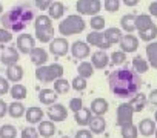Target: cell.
<instances>
[{
	"label": "cell",
	"mask_w": 157,
	"mask_h": 138,
	"mask_svg": "<svg viewBox=\"0 0 157 138\" xmlns=\"http://www.w3.org/2000/svg\"><path fill=\"white\" fill-rule=\"evenodd\" d=\"M109 91L119 98H131L136 95L142 86L140 74L129 67H119L108 77Z\"/></svg>",
	"instance_id": "obj_1"
},
{
	"label": "cell",
	"mask_w": 157,
	"mask_h": 138,
	"mask_svg": "<svg viewBox=\"0 0 157 138\" xmlns=\"http://www.w3.org/2000/svg\"><path fill=\"white\" fill-rule=\"evenodd\" d=\"M34 20V9L29 5H17L0 16V23L11 32L23 31Z\"/></svg>",
	"instance_id": "obj_2"
},
{
	"label": "cell",
	"mask_w": 157,
	"mask_h": 138,
	"mask_svg": "<svg viewBox=\"0 0 157 138\" xmlns=\"http://www.w3.org/2000/svg\"><path fill=\"white\" fill-rule=\"evenodd\" d=\"M86 28V22L82 19V16L78 14H71L66 19H63L59 23V32L63 37H69V35H75L78 32L85 31Z\"/></svg>",
	"instance_id": "obj_3"
},
{
	"label": "cell",
	"mask_w": 157,
	"mask_h": 138,
	"mask_svg": "<svg viewBox=\"0 0 157 138\" xmlns=\"http://www.w3.org/2000/svg\"><path fill=\"white\" fill-rule=\"evenodd\" d=\"M34 29H36V38L40 43H49L54 38V28L49 16L40 14L34 19Z\"/></svg>",
	"instance_id": "obj_4"
},
{
	"label": "cell",
	"mask_w": 157,
	"mask_h": 138,
	"mask_svg": "<svg viewBox=\"0 0 157 138\" xmlns=\"http://www.w3.org/2000/svg\"><path fill=\"white\" fill-rule=\"evenodd\" d=\"M63 66L60 63L52 64H42L36 67V78L42 83H52L57 78L63 77Z\"/></svg>",
	"instance_id": "obj_5"
},
{
	"label": "cell",
	"mask_w": 157,
	"mask_h": 138,
	"mask_svg": "<svg viewBox=\"0 0 157 138\" xmlns=\"http://www.w3.org/2000/svg\"><path fill=\"white\" fill-rule=\"evenodd\" d=\"M75 8L82 16H97L102 9L100 0H77Z\"/></svg>",
	"instance_id": "obj_6"
},
{
	"label": "cell",
	"mask_w": 157,
	"mask_h": 138,
	"mask_svg": "<svg viewBox=\"0 0 157 138\" xmlns=\"http://www.w3.org/2000/svg\"><path fill=\"white\" fill-rule=\"evenodd\" d=\"M132 117H134V109L129 104V101L120 103L117 107V114H116V123L119 126H123L126 123H132Z\"/></svg>",
	"instance_id": "obj_7"
},
{
	"label": "cell",
	"mask_w": 157,
	"mask_h": 138,
	"mask_svg": "<svg viewBox=\"0 0 157 138\" xmlns=\"http://www.w3.org/2000/svg\"><path fill=\"white\" fill-rule=\"evenodd\" d=\"M69 43L65 37H54L51 42H49V52L56 57H63L68 54L69 51Z\"/></svg>",
	"instance_id": "obj_8"
},
{
	"label": "cell",
	"mask_w": 157,
	"mask_h": 138,
	"mask_svg": "<svg viewBox=\"0 0 157 138\" xmlns=\"http://www.w3.org/2000/svg\"><path fill=\"white\" fill-rule=\"evenodd\" d=\"M69 51H71L72 57H74V58H77V60L88 58V57H90V54H91L90 45H88L86 42H82V40L74 42V43L69 46Z\"/></svg>",
	"instance_id": "obj_9"
},
{
	"label": "cell",
	"mask_w": 157,
	"mask_h": 138,
	"mask_svg": "<svg viewBox=\"0 0 157 138\" xmlns=\"http://www.w3.org/2000/svg\"><path fill=\"white\" fill-rule=\"evenodd\" d=\"M20 58V52L17 48L14 46H8L5 48L3 46V51L0 54V63L5 64V66H11V64H16Z\"/></svg>",
	"instance_id": "obj_10"
},
{
	"label": "cell",
	"mask_w": 157,
	"mask_h": 138,
	"mask_svg": "<svg viewBox=\"0 0 157 138\" xmlns=\"http://www.w3.org/2000/svg\"><path fill=\"white\" fill-rule=\"evenodd\" d=\"M48 117L51 121L59 123V121H65L68 117V109L62 104V103H52L48 109Z\"/></svg>",
	"instance_id": "obj_11"
},
{
	"label": "cell",
	"mask_w": 157,
	"mask_h": 138,
	"mask_svg": "<svg viewBox=\"0 0 157 138\" xmlns=\"http://www.w3.org/2000/svg\"><path fill=\"white\" fill-rule=\"evenodd\" d=\"M119 46H120V49H122L123 52H126V54L136 52L137 48H139V38H137L136 35H132L131 32H126V34L120 38Z\"/></svg>",
	"instance_id": "obj_12"
},
{
	"label": "cell",
	"mask_w": 157,
	"mask_h": 138,
	"mask_svg": "<svg viewBox=\"0 0 157 138\" xmlns=\"http://www.w3.org/2000/svg\"><path fill=\"white\" fill-rule=\"evenodd\" d=\"M86 43L91 45V46H96L99 49H103V51L111 48V45L105 40V37L100 31H93V32L86 34Z\"/></svg>",
	"instance_id": "obj_13"
},
{
	"label": "cell",
	"mask_w": 157,
	"mask_h": 138,
	"mask_svg": "<svg viewBox=\"0 0 157 138\" xmlns=\"http://www.w3.org/2000/svg\"><path fill=\"white\" fill-rule=\"evenodd\" d=\"M19 52L22 54H29L31 49L36 46V38L31 34H20L17 37V43H16Z\"/></svg>",
	"instance_id": "obj_14"
},
{
	"label": "cell",
	"mask_w": 157,
	"mask_h": 138,
	"mask_svg": "<svg viewBox=\"0 0 157 138\" xmlns=\"http://www.w3.org/2000/svg\"><path fill=\"white\" fill-rule=\"evenodd\" d=\"M91 63H93L94 69H105L109 64V55L103 49H99L91 54Z\"/></svg>",
	"instance_id": "obj_15"
},
{
	"label": "cell",
	"mask_w": 157,
	"mask_h": 138,
	"mask_svg": "<svg viewBox=\"0 0 157 138\" xmlns=\"http://www.w3.org/2000/svg\"><path fill=\"white\" fill-rule=\"evenodd\" d=\"M29 58H31V63H34L36 66H42V64H46L48 61V52L40 48V46H34L29 52Z\"/></svg>",
	"instance_id": "obj_16"
},
{
	"label": "cell",
	"mask_w": 157,
	"mask_h": 138,
	"mask_svg": "<svg viewBox=\"0 0 157 138\" xmlns=\"http://www.w3.org/2000/svg\"><path fill=\"white\" fill-rule=\"evenodd\" d=\"M6 78L10 83H20V80L23 78V67L20 64H11V66H6Z\"/></svg>",
	"instance_id": "obj_17"
},
{
	"label": "cell",
	"mask_w": 157,
	"mask_h": 138,
	"mask_svg": "<svg viewBox=\"0 0 157 138\" xmlns=\"http://www.w3.org/2000/svg\"><path fill=\"white\" fill-rule=\"evenodd\" d=\"M43 115H45V112L37 106H29L25 112V118L29 124H39L43 120Z\"/></svg>",
	"instance_id": "obj_18"
},
{
	"label": "cell",
	"mask_w": 157,
	"mask_h": 138,
	"mask_svg": "<svg viewBox=\"0 0 157 138\" xmlns=\"http://www.w3.org/2000/svg\"><path fill=\"white\" fill-rule=\"evenodd\" d=\"M155 127H157L155 120H151V118H143V120H140V123H139V126H137L139 133L143 135V136H151V135H154Z\"/></svg>",
	"instance_id": "obj_19"
},
{
	"label": "cell",
	"mask_w": 157,
	"mask_h": 138,
	"mask_svg": "<svg viewBox=\"0 0 157 138\" xmlns=\"http://www.w3.org/2000/svg\"><path fill=\"white\" fill-rule=\"evenodd\" d=\"M88 126H90V130H91L93 133L100 135V133H103L105 129H106V121H105L103 115H93V118H91V121H90Z\"/></svg>",
	"instance_id": "obj_20"
},
{
	"label": "cell",
	"mask_w": 157,
	"mask_h": 138,
	"mask_svg": "<svg viewBox=\"0 0 157 138\" xmlns=\"http://www.w3.org/2000/svg\"><path fill=\"white\" fill-rule=\"evenodd\" d=\"M37 130H39V133H40L43 138H51V136L57 132L56 124H54V121H51V120H42V121L39 123V126H37Z\"/></svg>",
	"instance_id": "obj_21"
},
{
	"label": "cell",
	"mask_w": 157,
	"mask_h": 138,
	"mask_svg": "<svg viewBox=\"0 0 157 138\" xmlns=\"http://www.w3.org/2000/svg\"><path fill=\"white\" fill-rule=\"evenodd\" d=\"M93 115L94 114L91 112L90 107H82L80 111L74 112V120H75V123L78 126H88L90 121H91V118H93Z\"/></svg>",
	"instance_id": "obj_22"
},
{
	"label": "cell",
	"mask_w": 157,
	"mask_h": 138,
	"mask_svg": "<svg viewBox=\"0 0 157 138\" xmlns=\"http://www.w3.org/2000/svg\"><path fill=\"white\" fill-rule=\"evenodd\" d=\"M90 109H91V112L94 115H105L108 112V109H109V103L105 98H94L91 101Z\"/></svg>",
	"instance_id": "obj_23"
},
{
	"label": "cell",
	"mask_w": 157,
	"mask_h": 138,
	"mask_svg": "<svg viewBox=\"0 0 157 138\" xmlns=\"http://www.w3.org/2000/svg\"><path fill=\"white\" fill-rule=\"evenodd\" d=\"M46 11H48V16L51 17V20H60L65 14V5L54 0V2H51V5Z\"/></svg>",
	"instance_id": "obj_24"
},
{
	"label": "cell",
	"mask_w": 157,
	"mask_h": 138,
	"mask_svg": "<svg viewBox=\"0 0 157 138\" xmlns=\"http://www.w3.org/2000/svg\"><path fill=\"white\" fill-rule=\"evenodd\" d=\"M59 98V94L54 91V89H42L39 92V101L42 104H46V106H51L52 103H56Z\"/></svg>",
	"instance_id": "obj_25"
},
{
	"label": "cell",
	"mask_w": 157,
	"mask_h": 138,
	"mask_svg": "<svg viewBox=\"0 0 157 138\" xmlns=\"http://www.w3.org/2000/svg\"><path fill=\"white\" fill-rule=\"evenodd\" d=\"M146 103H148V97L145 95V94H136V95H132L131 98H129V104L132 106V109H134V112H142L145 107H146Z\"/></svg>",
	"instance_id": "obj_26"
},
{
	"label": "cell",
	"mask_w": 157,
	"mask_h": 138,
	"mask_svg": "<svg viewBox=\"0 0 157 138\" xmlns=\"http://www.w3.org/2000/svg\"><path fill=\"white\" fill-rule=\"evenodd\" d=\"M103 37L113 46V45H119V42L123 37V34H122V29H119V28H108V29H105Z\"/></svg>",
	"instance_id": "obj_27"
},
{
	"label": "cell",
	"mask_w": 157,
	"mask_h": 138,
	"mask_svg": "<svg viewBox=\"0 0 157 138\" xmlns=\"http://www.w3.org/2000/svg\"><path fill=\"white\" fill-rule=\"evenodd\" d=\"M145 52H146V58H148L149 66H152L154 69H157V42L155 40L149 42L146 45Z\"/></svg>",
	"instance_id": "obj_28"
},
{
	"label": "cell",
	"mask_w": 157,
	"mask_h": 138,
	"mask_svg": "<svg viewBox=\"0 0 157 138\" xmlns=\"http://www.w3.org/2000/svg\"><path fill=\"white\" fill-rule=\"evenodd\" d=\"M25 112H26V107L17 100H14L11 104H8V114L13 118H20V117L25 115Z\"/></svg>",
	"instance_id": "obj_29"
},
{
	"label": "cell",
	"mask_w": 157,
	"mask_h": 138,
	"mask_svg": "<svg viewBox=\"0 0 157 138\" xmlns=\"http://www.w3.org/2000/svg\"><path fill=\"white\" fill-rule=\"evenodd\" d=\"M132 69L137 72V74H145V72H148V69H149V63L143 58V57H140V55H136L134 58H132Z\"/></svg>",
	"instance_id": "obj_30"
},
{
	"label": "cell",
	"mask_w": 157,
	"mask_h": 138,
	"mask_svg": "<svg viewBox=\"0 0 157 138\" xmlns=\"http://www.w3.org/2000/svg\"><path fill=\"white\" fill-rule=\"evenodd\" d=\"M120 26L125 32H134L136 31V16L132 14H125L120 19Z\"/></svg>",
	"instance_id": "obj_31"
},
{
	"label": "cell",
	"mask_w": 157,
	"mask_h": 138,
	"mask_svg": "<svg viewBox=\"0 0 157 138\" xmlns=\"http://www.w3.org/2000/svg\"><path fill=\"white\" fill-rule=\"evenodd\" d=\"M10 95H11L14 100L20 101V100L26 98L28 91H26V88H25L22 83H14V86H13V88H10Z\"/></svg>",
	"instance_id": "obj_32"
},
{
	"label": "cell",
	"mask_w": 157,
	"mask_h": 138,
	"mask_svg": "<svg viewBox=\"0 0 157 138\" xmlns=\"http://www.w3.org/2000/svg\"><path fill=\"white\" fill-rule=\"evenodd\" d=\"M120 135H122V138H137L139 129L134 123H126V124L120 126Z\"/></svg>",
	"instance_id": "obj_33"
},
{
	"label": "cell",
	"mask_w": 157,
	"mask_h": 138,
	"mask_svg": "<svg viewBox=\"0 0 157 138\" xmlns=\"http://www.w3.org/2000/svg\"><path fill=\"white\" fill-rule=\"evenodd\" d=\"M151 25H152L151 16H148V14H140V16L136 17V31L142 32V31L148 29Z\"/></svg>",
	"instance_id": "obj_34"
},
{
	"label": "cell",
	"mask_w": 157,
	"mask_h": 138,
	"mask_svg": "<svg viewBox=\"0 0 157 138\" xmlns=\"http://www.w3.org/2000/svg\"><path fill=\"white\" fill-rule=\"evenodd\" d=\"M77 72H78L80 77H85L88 80L94 74V66H93L91 61H82L80 64H78V67H77Z\"/></svg>",
	"instance_id": "obj_35"
},
{
	"label": "cell",
	"mask_w": 157,
	"mask_h": 138,
	"mask_svg": "<svg viewBox=\"0 0 157 138\" xmlns=\"http://www.w3.org/2000/svg\"><path fill=\"white\" fill-rule=\"evenodd\" d=\"M139 37H140V40H142V42H146V43H149V42L155 40V38H157V26L152 23L148 29H145V31L139 32Z\"/></svg>",
	"instance_id": "obj_36"
},
{
	"label": "cell",
	"mask_w": 157,
	"mask_h": 138,
	"mask_svg": "<svg viewBox=\"0 0 157 138\" xmlns=\"http://www.w3.org/2000/svg\"><path fill=\"white\" fill-rule=\"evenodd\" d=\"M52 83H54V91H56L59 95H62V94H66V92L71 89V83H69L68 80H65L63 77H62V78H57V80H54Z\"/></svg>",
	"instance_id": "obj_37"
},
{
	"label": "cell",
	"mask_w": 157,
	"mask_h": 138,
	"mask_svg": "<svg viewBox=\"0 0 157 138\" xmlns=\"http://www.w3.org/2000/svg\"><path fill=\"white\" fill-rule=\"evenodd\" d=\"M0 138H17V129L13 124L0 126Z\"/></svg>",
	"instance_id": "obj_38"
},
{
	"label": "cell",
	"mask_w": 157,
	"mask_h": 138,
	"mask_svg": "<svg viewBox=\"0 0 157 138\" xmlns=\"http://www.w3.org/2000/svg\"><path fill=\"white\" fill-rule=\"evenodd\" d=\"M86 86H88L86 78H85V77H80V75L74 77V78H72V82H71V88H72L74 91H77V92L85 91V89H86Z\"/></svg>",
	"instance_id": "obj_39"
},
{
	"label": "cell",
	"mask_w": 157,
	"mask_h": 138,
	"mask_svg": "<svg viewBox=\"0 0 157 138\" xmlns=\"http://www.w3.org/2000/svg\"><path fill=\"white\" fill-rule=\"evenodd\" d=\"M125 60H126V52H123L122 49L113 52L111 57H109V63H111L113 66H120V64L125 63Z\"/></svg>",
	"instance_id": "obj_40"
},
{
	"label": "cell",
	"mask_w": 157,
	"mask_h": 138,
	"mask_svg": "<svg viewBox=\"0 0 157 138\" xmlns=\"http://www.w3.org/2000/svg\"><path fill=\"white\" fill-rule=\"evenodd\" d=\"M90 25H91V29L93 31H102L105 28V19L102 16H93Z\"/></svg>",
	"instance_id": "obj_41"
},
{
	"label": "cell",
	"mask_w": 157,
	"mask_h": 138,
	"mask_svg": "<svg viewBox=\"0 0 157 138\" xmlns=\"http://www.w3.org/2000/svg\"><path fill=\"white\" fill-rule=\"evenodd\" d=\"M103 6L108 13H117L120 8V0H105Z\"/></svg>",
	"instance_id": "obj_42"
},
{
	"label": "cell",
	"mask_w": 157,
	"mask_h": 138,
	"mask_svg": "<svg viewBox=\"0 0 157 138\" xmlns=\"http://www.w3.org/2000/svg\"><path fill=\"white\" fill-rule=\"evenodd\" d=\"M20 135H22V138H39L40 136V133H39V130L36 129V127H23L22 129V132H20Z\"/></svg>",
	"instance_id": "obj_43"
},
{
	"label": "cell",
	"mask_w": 157,
	"mask_h": 138,
	"mask_svg": "<svg viewBox=\"0 0 157 138\" xmlns=\"http://www.w3.org/2000/svg\"><path fill=\"white\" fill-rule=\"evenodd\" d=\"M68 107H69L72 112L80 111V109L83 107V100H82L80 97H74V98H71V100H69V104H68Z\"/></svg>",
	"instance_id": "obj_44"
},
{
	"label": "cell",
	"mask_w": 157,
	"mask_h": 138,
	"mask_svg": "<svg viewBox=\"0 0 157 138\" xmlns=\"http://www.w3.org/2000/svg\"><path fill=\"white\" fill-rule=\"evenodd\" d=\"M11 40H13V32L5 28H0V43H10Z\"/></svg>",
	"instance_id": "obj_45"
},
{
	"label": "cell",
	"mask_w": 157,
	"mask_h": 138,
	"mask_svg": "<svg viewBox=\"0 0 157 138\" xmlns=\"http://www.w3.org/2000/svg\"><path fill=\"white\" fill-rule=\"evenodd\" d=\"M6 92H10V82L8 78L0 77V95H5Z\"/></svg>",
	"instance_id": "obj_46"
},
{
	"label": "cell",
	"mask_w": 157,
	"mask_h": 138,
	"mask_svg": "<svg viewBox=\"0 0 157 138\" xmlns=\"http://www.w3.org/2000/svg\"><path fill=\"white\" fill-rule=\"evenodd\" d=\"M93 132L91 130H88V129H80V130H77L75 132V135H74V138H93Z\"/></svg>",
	"instance_id": "obj_47"
},
{
	"label": "cell",
	"mask_w": 157,
	"mask_h": 138,
	"mask_svg": "<svg viewBox=\"0 0 157 138\" xmlns=\"http://www.w3.org/2000/svg\"><path fill=\"white\" fill-rule=\"evenodd\" d=\"M51 2H52V0H34L36 6H37L39 9H42V11H46V9L49 8Z\"/></svg>",
	"instance_id": "obj_48"
},
{
	"label": "cell",
	"mask_w": 157,
	"mask_h": 138,
	"mask_svg": "<svg viewBox=\"0 0 157 138\" xmlns=\"http://www.w3.org/2000/svg\"><path fill=\"white\" fill-rule=\"evenodd\" d=\"M148 103H151L152 106H157V89H152L148 94Z\"/></svg>",
	"instance_id": "obj_49"
},
{
	"label": "cell",
	"mask_w": 157,
	"mask_h": 138,
	"mask_svg": "<svg viewBox=\"0 0 157 138\" xmlns=\"http://www.w3.org/2000/svg\"><path fill=\"white\" fill-rule=\"evenodd\" d=\"M6 114H8V104L0 98V118H3Z\"/></svg>",
	"instance_id": "obj_50"
},
{
	"label": "cell",
	"mask_w": 157,
	"mask_h": 138,
	"mask_svg": "<svg viewBox=\"0 0 157 138\" xmlns=\"http://www.w3.org/2000/svg\"><path fill=\"white\" fill-rule=\"evenodd\" d=\"M148 9H149V14H151L152 17H155V19H157V0H154V2L149 5V8H148Z\"/></svg>",
	"instance_id": "obj_51"
},
{
	"label": "cell",
	"mask_w": 157,
	"mask_h": 138,
	"mask_svg": "<svg viewBox=\"0 0 157 138\" xmlns=\"http://www.w3.org/2000/svg\"><path fill=\"white\" fill-rule=\"evenodd\" d=\"M122 2H123L126 6H136V5L140 2V0H122Z\"/></svg>",
	"instance_id": "obj_52"
},
{
	"label": "cell",
	"mask_w": 157,
	"mask_h": 138,
	"mask_svg": "<svg viewBox=\"0 0 157 138\" xmlns=\"http://www.w3.org/2000/svg\"><path fill=\"white\" fill-rule=\"evenodd\" d=\"M2 13H3V6H2V3H0V16H2Z\"/></svg>",
	"instance_id": "obj_53"
},
{
	"label": "cell",
	"mask_w": 157,
	"mask_h": 138,
	"mask_svg": "<svg viewBox=\"0 0 157 138\" xmlns=\"http://www.w3.org/2000/svg\"><path fill=\"white\" fill-rule=\"evenodd\" d=\"M154 120H155V123H157V111H155V114H154Z\"/></svg>",
	"instance_id": "obj_54"
},
{
	"label": "cell",
	"mask_w": 157,
	"mask_h": 138,
	"mask_svg": "<svg viewBox=\"0 0 157 138\" xmlns=\"http://www.w3.org/2000/svg\"><path fill=\"white\" fill-rule=\"evenodd\" d=\"M154 136L157 138V127H155V132H154Z\"/></svg>",
	"instance_id": "obj_55"
},
{
	"label": "cell",
	"mask_w": 157,
	"mask_h": 138,
	"mask_svg": "<svg viewBox=\"0 0 157 138\" xmlns=\"http://www.w3.org/2000/svg\"><path fill=\"white\" fill-rule=\"evenodd\" d=\"M60 138H69V136H60Z\"/></svg>",
	"instance_id": "obj_56"
},
{
	"label": "cell",
	"mask_w": 157,
	"mask_h": 138,
	"mask_svg": "<svg viewBox=\"0 0 157 138\" xmlns=\"http://www.w3.org/2000/svg\"><path fill=\"white\" fill-rule=\"evenodd\" d=\"M52 2H54V0H52Z\"/></svg>",
	"instance_id": "obj_57"
}]
</instances>
